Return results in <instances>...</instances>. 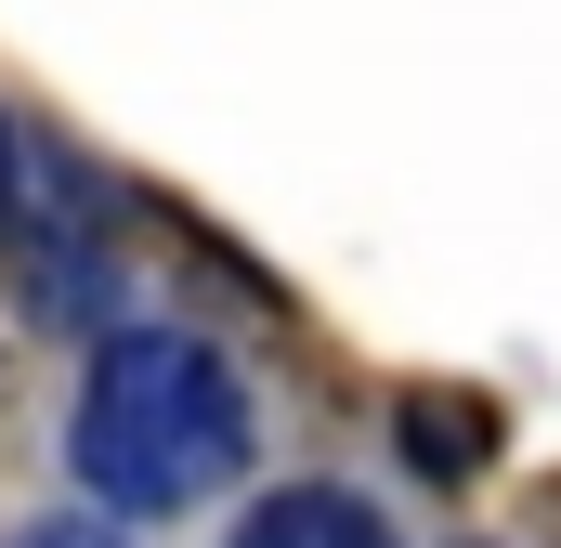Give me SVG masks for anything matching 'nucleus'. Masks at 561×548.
Segmentation results:
<instances>
[{
  "instance_id": "f257e3e1",
  "label": "nucleus",
  "mask_w": 561,
  "mask_h": 548,
  "mask_svg": "<svg viewBox=\"0 0 561 548\" xmlns=\"http://www.w3.org/2000/svg\"><path fill=\"white\" fill-rule=\"evenodd\" d=\"M66 457L105 510H196L209 483L249 470V379L183 327H131L92 353Z\"/></svg>"
},
{
  "instance_id": "f03ea898",
  "label": "nucleus",
  "mask_w": 561,
  "mask_h": 548,
  "mask_svg": "<svg viewBox=\"0 0 561 548\" xmlns=\"http://www.w3.org/2000/svg\"><path fill=\"white\" fill-rule=\"evenodd\" d=\"M236 548H405L366 496H340V483H287V496H262L249 523H236Z\"/></svg>"
},
{
  "instance_id": "7ed1b4c3",
  "label": "nucleus",
  "mask_w": 561,
  "mask_h": 548,
  "mask_svg": "<svg viewBox=\"0 0 561 548\" xmlns=\"http://www.w3.org/2000/svg\"><path fill=\"white\" fill-rule=\"evenodd\" d=\"M392 444H405L419 470H444V483H457V470L496 444V418H483V406H457V392H419V406L392 418Z\"/></svg>"
},
{
  "instance_id": "20e7f679",
  "label": "nucleus",
  "mask_w": 561,
  "mask_h": 548,
  "mask_svg": "<svg viewBox=\"0 0 561 548\" xmlns=\"http://www.w3.org/2000/svg\"><path fill=\"white\" fill-rule=\"evenodd\" d=\"M13 548H118V536H105V523H26Z\"/></svg>"
},
{
  "instance_id": "39448f33",
  "label": "nucleus",
  "mask_w": 561,
  "mask_h": 548,
  "mask_svg": "<svg viewBox=\"0 0 561 548\" xmlns=\"http://www.w3.org/2000/svg\"><path fill=\"white\" fill-rule=\"evenodd\" d=\"M13 183H26V144H13V132H0V209H13Z\"/></svg>"
}]
</instances>
